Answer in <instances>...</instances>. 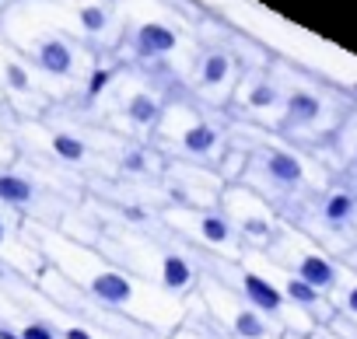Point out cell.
Returning <instances> with one entry per match:
<instances>
[{
  "label": "cell",
  "mask_w": 357,
  "mask_h": 339,
  "mask_svg": "<svg viewBox=\"0 0 357 339\" xmlns=\"http://www.w3.org/2000/svg\"><path fill=\"white\" fill-rule=\"evenodd\" d=\"M63 339H95V336H91V332H84V329H77V325H74V329H67V332H63Z\"/></svg>",
  "instance_id": "obj_26"
},
{
  "label": "cell",
  "mask_w": 357,
  "mask_h": 339,
  "mask_svg": "<svg viewBox=\"0 0 357 339\" xmlns=\"http://www.w3.org/2000/svg\"><path fill=\"white\" fill-rule=\"evenodd\" d=\"M284 297H287L291 304L305 308V311H312V308L322 304V294H319L315 287H308L305 280H298V276H287V280H284Z\"/></svg>",
  "instance_id": "obj_14"
},
{
  "label": "cell",
  "mask_w": 357,
  "mask_h": 339,
  "mask_svg": "<svg viewBox=\"0 0 357 339\" xmlns=\"http://www.w3.org/2000/svg\"><path fill=\"white\" fill-rule=\"evenodd\" d=\"M175 46H178V36H175V29H168V25H158V22H147V25H140V29H137V36H133V53H137L140 60L165 56V53H172Z\"/></svg>",
  "instance_id": "obj_4"
},
{
  "label": "cell",
  "mask_w": 357,
  "mask_h": 339,
  "mask_svg": "<svg viewBox=\"0 0 357 339\" xmlns=\"http://www.w3.org/2000/svg\"><path fill=\"white\" fill-rule=\"evenodd\" d=\"M36 200V186L25 179V175H15V172H4L0 175V203H11V207H25Z\"/></svg>",
  "instance_id": "obj_13"
},
{
  "label": "cell",
  "mask_w": 357,
  "mask_h": 339,
  "mask_svg": "<svg viewBox=\"0 0 357 339\" xmlns=\"http://www.w3.org/2000/svg\"><path fill=\"white\" fill-rule=\"evenodd\" d=\"M294 276L305 280L308 287H315L319 294L340 287V269H336V262H329V259L319 255V252H305V255L294 262Z\"/></svg>",
  "instance_id": "obj_3"
},
{
  "label": "cell",
  "mask_w": 357,
  "mask_h": 339,
  "mask_svg": "<svg viewBox=\"0 0 357 339\" xmlns=\"http://www.w3.org/2000/svg\"><path fill=\"white\" fill-rule=\"evenodd\" d=\"M350 91H354V95H357V81H354V84H350Z\"/></svg>",
  "instance_id": "obj_29"
},
{
  "label": "cell",
  "mask_w": 357,
  "mask_h": 339,
  "mask_svg": "<svg viewBox=\"0 0 357 339\" xmlns=\"http://www.w3.org/2000/svg\"><path fill=\"white\" fill-rule=\"evenodd\" d=\"M36 63L53 74V77H70L74 74V49L67 46V39L60 36H46L39 46H36Z\"/></svg>",
  "instance_id": "obj_6"
},
{
  "label": "cell",
  "mask_w": 357,
  "mask_h": 339,
  "mask_svg": "<svg viewBox=\"0 0 357 339\" xmlns=\"http://www.w3.org/2000/svg\"><path fill=\"white\" fill-rule=\"evenodd\" d=\"M126 119H130L133 126H154V123L161 119V102H158L151 91H137V95H130V102H126Z\"/></svg>",
  "instance_id": "obj_10"
},
{
  "label": "cell",
  "mask_w": 357,
  "mask_h": 339,
  "mask_svg": "<svg viewBox=\"0 0 357 339\" xmlns=\"http://www.w3.org/2000/svg\"><path fill=\"white\" fill-rule=\"evenodd\" d=\"M354 164H357V143H354Z\"/></svg>",
  "instance_id": "obj_30"
},
{
  "label": "cell",
  "mask_w": 357,
  "mask_h": 339,
  "mask_svg": "<svg viewBox=\"0 0 357 339\" xmlns=\"http://www.w3.org/2000/svg\"><path fill=\"white\" fill-rule=\"evenodd\" d=\"M245 105H249V109H256V112L273 109V105H280V88H277V84H270V81H259V84L245 95Z\"/></svg>",
  "instance_id": "obj_19"
},
{
  "label": "cell",
  "mask_w": 357,
  "mask_h": 339,
  "mask_svg": "<svg viewBox=\"0 0 357 339\" xmlns=\"http://www.w3.org/2000/svg\"><path fill=\"white\" fill-rule=\"evenodd\" d=\"M231 325H235V332H238L242 339H266V336H270V329H266L263 315H259V311H252V308L235 311Z\"/></svg>",
  "instance_id": "obj_15"
},
{
  "label": "cell",
  "mask_w": 357,
  "mask_h": 339,
  "mask_svg": "<svg viewBox=\"0 0 357 339\" xmlns=\"http://www.w3.org/2000/svg\"><path fill=\"white\" fill-rule=\"evenodd\" d=\"M319 217H322V224L333 228V231L354 224V217H357V196L347 193V189L326 193V196H322V207H319Z\"/></svg>",
  "instance_id": "obj_7"
},
{
  "label": "cell",
  "mask_w": 357,
  "mask_h": 339,
  "mask_svg": "<svg viewBox=\"0 0 357 339\" xmlns=\"http://www.w3.org/2000/svg\"><path fill=\"white\" fill-rule=\"evenodd\" d=\"M218 129L211 126V123H193L186 133H183V150L186 154H193V157H204V154H211V150H218Z\"/></svg>",
  "instance_id": "obj_12"
},
{
  "label": "cell",
  "mask_w": 357,
  "mask_h": 339,
  "mask_svg": "<svg viewBox=\"0 0 357 339\" xmlns=\"http://www.w3.org/2000/svg\"><path fill=\"white\" fill-rule=\"evenodd\" d=\"M4 238H8V228H4V224H0V245H4Z\"/></svg>",
  "instance_id": "obj_28"
},
{
  "label": "cell",
  "mask_w": 357,
  "mask_h": 339,
  "mask_svg": "<svg viewBox=\"0 0 357 339\" xmlns=\"http://www.w3.org/2000/svg\"><path fill=\"white\" fill-rule=\"evenodd\" d=\"M123 172H130V175H140V172H147V154L140 150V147H130L126 154H123Z\"/></svg>",
  "instance_id": "obj_20"
},
{
  "label": "cell",
  "mask_w": 357,
  "mask_h": 339,
  "mask_svg": "<svg viewBox=\"0 0 357 339\" xmlns=\"http://www.w3.org/2000/svg\"><path fill=\"white\" fill-rule=\"evenodd\" d=\"M88 290H91L102 304H112V308H123V304L133 301V283H130L123 273H112V269L95 273L91 283H88Z\"/></svg>",
  "instance_id": "obj_8"
},
{
  "label": "cell",
  "mask_w": 357,
  "mask_h": 339,
  "mask_svg": "<svg viewBox=\"0 0 357 339\" xmlns=\"http://www.w3.org/2000/svg\"><path fill=\"white\" fill-rule=\"evenodd\" d=\"M0 339H22V332L8 329V325H0Z\"/></svg>",
  "instance_id": "obj_27"
},
{
  "label": "cell",
  "mask_w": 357,
  "mask_h": 339,
  "mask_svg": "<svg viewBox=\"0 0 357 339\" xmlns=\"http://www.w3.org/2000/svg\"><path fill=\"white\" fill-rule=\"evenodd\" d=\"M263 175L270 179L273 189L291 193V189H298V186L305 182V164H301V157L291 154V150H266V157H263Z\"/></svg>",
  "instance_id": "obj_1"
},
{
  "label": "cell",
  "mask_w": 357,
  "mask_h": 339,
  "mask_svg": "<svg viewBox=\"0 0 357 339\" xmlns=\"http://www.w3.org/2000/svg\"><path fill=\"white\" fill-rule=\"evenodd\" d=\"M322 119V98L308 88H298V91H287L284 95V126L287 129H305V126H315Z\"/></svg>",
  "instance_id": "obj_2"
},
{
  "label": "cell",
  "mask_w": 357,
  "mask_h": 339,
  "mask_svg": "<svg viewBox=\"0 0 357 339\" xmlns=\"http://www.w3.org/2000/svg\"><path fill=\"white\" fill-rule=\"evenodd\" d=\"M22 339H56V332L46 325V322H29L22 329Z\"/></svg>",
  "instance_id": "obj_24"
},
{
  "label": "cell",
  "mask_w": 357,
  "mask_h": 339,
  "mask_svg": "<svg viewBox=\"0 0 357 339\" xmlns=\"http://www.w3.org/2000/svg\"><path fill=\"white\" fill-rule=\"evenodd\" d=\"M228 74H231V56L221 53V49H214V53H207V56L200 60L197 81H200L204 88H221V84L228 81Z\"/></svg>",
  "instance_id": "obj_11"
},
{
  "label": "cell",
  "mask_w": 357,
  "mask_h": 339,
  "mask_svg": "<svg viewBox=\"0 0 357 339\" xmlns=\"http://www.w3.org/2000/svg\"><path fill=\"white\" fill-rule=\"evenodd\" d=\"M242 290H245V297H249V308L259 311V315H277V311H284V304H287L284 290L273 287V283H270L266 276H259V273H245V276H242Z\"/></svg>",
  "instance_id": "obj_5"
},
{
  "label": "cell",
  "mask_w": 357,
  "mask_h": 339,
  "mask_svg": "<svg viewBox=\"0 0 357 339\" xmlns=\"http://www.w3.org/2000/svg\"><path fill=\"white\" fill-rule=\"evenodd\" d=\"M242 231H245L249 238H259V242H263V238H270V221H266V217H245V221H242Z\"/></svg>",
  "instance_id": "obj_23"
},
{
  "label": "cell",
  "mask_w": 357,
  "mask_h": 339,
  "mask_svg": "<svg viewBox=\"0 0 357 339\" xmlns=\"http://www.w3.org/2000/svg\"><path fill=\"white\" fill-rule=\"evenodd\" d=\"M161 283H165V290H186L190 283H193V266L183 259V255H175V252H168L165 259H161Z\"/></svg>",
  "instance_id": "obj_9"
},
{
  "label": "cell",
  "mask_w": 357,
  "mask_h": 339,
  "mask_svg": "<svg viewBox=\"0 0 357 339\" xmlns=\"http://www.w3.org/2000/svg\"><path fill=\"white\" fill-rule=\"evenodd\" d=\"M53 154H56L60 161L77 164V161L88 157V143H84L81 136H74V133H53Z\"/></svg>",
  "instance_id": "obj_16"
},
{
  "label": "cell",
  "mask_w": 357,
  "mask_h": 339,
  "mask_svg": "<svg viewBox=\"0 0 357 339\" xmlns=\"http://www.w3.org/2000/svg\"><path fill=\"white\" fill-rule=\"evenodd\" d=\"M77 22H81V29H84L88 36H102V32L109 29V11H105L102 4H84V8L77 11Z\"/></svg>",
  "instance_id": "obj_18"
},
{
  "label": "cell",
  "mask_w": 357,
  "mask_h": 339,
  "mask_svg": "<svg viewBox=\"0 0 357 339\" xmlns=\"http://www.w3.org/2000/svg\"><path fill=\"white\" fill-rule=\"evenodd\" d=\"M200 235H204V242H211V245H228V242H231V224H228V217H221V214H204V217H200Z\"/></svg>",
  "instance_id": "obj_17"
},
{
  "label": "cell",
  "mask_w": 357,
  "mask_h": 339,
  "mask_svg": "<svg viewBox=\"0 0 357 339\" xmlns=\"http://www.w3.org/2000/svg\"><path fill=\"white\" fill-rule=\"evenodd\" d=\"M343 311L350 315V318H357V280H350L347 287H343Z\"/></svg>",
  "instance_id": "obj_25"
},
{
  "label": "cell",
  "mask_w": 357,
  "mask_h": 339,
  "mask_svg": "<svg viewBox=\"0 0 357 339\" xmlns=\"http://www.w3.org/2000/svg\"><path fill=\"white\" fill-rule=\"evenodd\" d=\"M4 77H8V84H11L15 91H29V70H25L22 63H8V67H4Z\"/></svg>",
  "instance_id": "obj_22"
},
{
  "label": "cell",
  "mask_w": 357,
  "mask_h": 339,
  "mask_svg": "<svg viewBox=\"0 0 357 339\" xmlns=\"http://www.w3.org/2000/svg\"><path fill=\"white\" fill-rule=\"evenodd\" d=\"M109 84H112V70H109V67H98V70L88 77V102H95Z\"/></svg>",
  "instance_id": "obj_21"
}]
</instances>
